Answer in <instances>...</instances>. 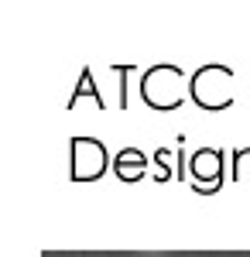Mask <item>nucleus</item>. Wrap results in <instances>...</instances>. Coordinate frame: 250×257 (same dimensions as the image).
I'll return each mask as SVG.
<instances>
[{
    "mask_svg": "<svg viewBox=\"0 0 250 257\" xmlns=\"http://www.w3.org/2000/svg\"><path fill=\"white\" fill-rule=\"evenodd\" d=\"M82 93H86V96H93V99H96V106H99V110H106V99L99 96V93H96V86H93V69H82V79H79V89H76V96H82Z\"/></svg>",
    "mask_w": 250,
    "mask_h": 257,
    "instance_id": "obj_4",
    "label": "nucleus"
},
{
    "mask_svg": "<svg viewBox=\"0 0 250 257\" xmlns=\"http://www.w3.org/2000/svg\"><path fill=\"white\" fill-rule=\"evenodd\" d=\"M233 178H250V148L233 151Z\"/></svg>",
    "mask_w": 250,
    "mask_h": 257,
    "instance_id": "obj_5",
    "label": "nucleus"
},
{
    "mask_svg": "<svg viewBox=\"0 0 250 257\" xmlns=\"http://www.w3.org/2000/svg\"><path fill=\"white\" fill-rule=\"evenodd\" d=\"M113 172L120 182H141L144 172H148V158L137 151V148H123L113 158Z\"/></svg>",
    "mask_w": 250,
    "mask_h": 257,
    "instance_id": "obj_2",
    "label": "nucleus"
},
{
    "mask_svg": "<svg viewBox=\"0 0 250 257\" xmlns=\"http://www.w3.org/2000/svg\"><path fill=\"white\" fill-rule=\"evenodd\" d=\"M172 148H158L154 151V165H158V172H154V182H168L172 178Z\"/></svg>",
    "mask_w": 250,
    "mask_h": 257,
    "instance_id": "obj_3",
    "label": "nucleus"
},
{
    "mask_svg": "<svg viewBox=\"0 0 250 257\" xmlns=\"http://www.w3.org/2000/svg\"><path fill=\"white\" fill-rule=\"evenodd\" d=\"M189 182H192L199 192L219 189V182H223V151H216V148H199V151H192Z\"/></svg>",
    "mask_w": 250,
    "mask_h": 257,
    "instance_id": "obj_1",
    "label": "nucleus"
}]
</instances>
